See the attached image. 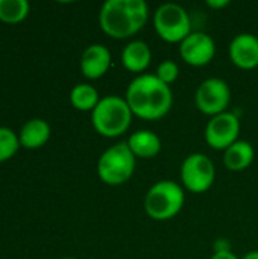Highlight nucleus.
<instances>
[{"label":"nucleus","instance_id":"f257e3e1","mask_svg":"<svg viewBox=\"0 0 258 259\" xmlns=\"http://www.w3.org/2000/svg\"><path fill=\"white\" fill-rule=\"evenodd\" d=\"M125 100L134 115L143 120H160L172 109L173 94L157 74H140L128 85Z\"/></svg>","mask_w":258,"mask_h":259},{"label":"nucleus","instance_id":"f03ea898","mask_svg":"<svg viewBox=\"0 0 258 259\" xmlns=\"http://www.w3.org/2000/svg\"><path fill=\"white\" fill-rule=\"evenodd\" d=\"M149 18L144 0H106L99 12L102 30L116 39H125L143 29Z\"/></svg>","mask_w":258,"mask_h":259},{"label":"nucleus","instance_id":"7ed1b4c3","mask_svg":"<svg viewBox=\"0 0 258 259\" xmlns=\"http://www.w3.org/2000/svg\"><path fill=\"white\" fill-rule=\"evenodd\" d=\"M132 115L134 114L123 97L106 96L102 97L91 111V123L99 135L116 138L129 129Z\"/></svg>","mask_w":258,"mask_h":259},{"label":"nucleus","instance_id":"20e7f679","mask_svg":"<svg viewBox=\"0 0 258 259\" xmlns=\"http://www.w3.org/2000/svg\"><path fill=\"white\" fill-rule=\"evenodd\" d=\"M186 202L184 190L172 181H160L151 187L144 197L146 214L157 222H166L179 214Z\"/></svg>","mask_w":258,"mask_h":259},{"label":"nucleus","instance_id":"39448f33","mask_svg":"<svg viewBox=\"0 0 258 259\" xmlns=\"http://www.w3.org/2000/svg\"><path fill=\"white\" fill-rule=\"evenodd\" d=\"M135 170V156L126 143H119L106 149L97 162V175L106 185H122L128 182Z\"/></svg>","mask_w":258,"mask_h":259},{"label":"nucleus","instance_id":"423d86ee","mask_svg":"<svg viewBox=\"0 0 258 259\" xmlns=\"http://www.w3.org/2000/svg\"><path fill=\"white\" fill-rule=\"evenodd\" d=\"M154 27L163 41L181 44L192 33V20L181 5L164 3L154 14Z\"/></svg>","mask_w":258,"mask_h":259},{"label":"nucleus","instance_id":"0eeeda50","mask_svg":"<svg viewBox=\"0 0 258 259\" xmlns=\"http://www.w3.org/2000/svg\"><path fill=\"white\" fill-rule=\"evenodd\" d=\"M216 178L213 161L204 153L189 155L181 165V182L190 193L201 194L211 188Z\"/></svg>","mask_w":258,"mask_h":259},{"label":"nucleus","instance_id":"6e6552de","mask_svg":"<svg viewBox=\"0 0 258 259\" xmlns=\"http://www.w3.org/2000/svg\"><path fill=\"white\" fill-rule=\"evenodd\" d=\"M195 102L202 114L216 117L227 112V108L231 102V90L224 79L210 77L198 87Z\"/></svg>","mask_w":258,"mask_h":259},{"label":"nucleus","instance_id":"1a4fd4ad","mask_svg":"<svg viewBox=\"0 0 258 259\" xmlns=\"http://www.w3.org/2000/svg\"><path fill=\"white\" fill-rule=\"evenodd\" d=\"M240 120L234 112H224L211 117L205 127V141L211 149L227 150L236 141H239Z\"/></svg>","mask_w":258,"mask_h":259},{"label":"nucleus","instance_id":"9d476101","mask_svg":"<svg viewBox=\"0 0 258 259\" xmlns=\"http://www.w3.org/2000/svg\"><path fill=\"white\" fill-rule=\"evenodd\" d=\"M216 53V44L213 38L205 32H192L181 44L179 55L182 61L192 67L208 65Z\"/></svg>","mask_w":258,"mask_h":259},{"label":"nucleus","instance_id":"9b49d317","mask_svg":"<svg viewBox=\"0 0 258 259\" xmlns=\"http://www.w3.org/2000/svg\"><path fill=\"white\" fill-rule=\"evenodd\" d=\"M230 59L242 70L258 67V38L252 33H239L230 44Z\"/></svg>","mask_w":258,"mask_h":259},{"label":"nucleus","instance_id":"f8f14e48","mask_svg":"<svg viewBox=\"0 0 258 259\" xmlns=\"http://www.w3.org/2000/svg\"><path fill=\"white\" fill-rule=\"evenodd\" d=\"M111 67V53L103 44L88 46L81 56V71L87 79L102 77Z\"/></svg>","mask_w":258,"mask_h":259},{"label":"nucleus","instance_id":"ddd939ff","mask_svg":"<svg viewBox=\"0 0 258 259\" xmlns=\"http://www.w3.org/2000/svg\"><path fill=\"white\" fill-rule=\"evenodd\" d=\"M152 59L151 47L144 41H131L122 52V64L128 71L141 73L144 71Z\"/></svg>","mask_w":258,"mask_h":259},{"label":"nucleus","instance_id":"4468645a","mask_svg":"<svg viewBox=\"0 0 258 259\" xmlns=\"http://www.w3.org/2000/svg\"><path fill=\"white\" fill-rule=\"evenodd\" d=\"M18 138L24 149H40L50 138V126L43 118H30L23 124Z\"/></svg>","mask_w":258,"mask_h":259},{"label":"nucleus","instance_id":"2eb2a0df","mask_svg":"<svg viewBox=\"0 0 258 259\" xmlns=\"http://www.w3.org/2000/svg\"><path fill=\"white\" fill-rule=\"evenodd\" d=\"M135 158L151 159L161 152V140L152 131H137L126 141Z\"/></svg>","mask_w":258,"mask_h":259},{"label":"nucleus","instance_id":"dca6fc26","mask_svg":"<svg viewBox=\"0 0 258 259\" xmlns=\"http://www.w3.org/2000/svg\"><path fill=\"white\" fill-rule=\"evenodd\" d=\"M255 156V150L248 141H236L230 146L224 153V164L231 171H243L246 170Z\"/></svg>","mask_w":258,"mask_h":259},{"label":"nucleus","instance_id":"f3484780","mask_svg":"<svg viewBox=\"0 0 258 259\" xmlns=\"http://www.w3.org/2000/svg\"><path fill=\"white\" fill-rule=\"evenodd\" d=\"M70 102L79 111H93L100 102L99 93L88 83H78L70 91Z\"/></svg>","mask_w":258,"mask_h":259},{"label":"nucleus","instance_id":"a211bd4d","mask_svg":"<svg viewBox=\"0 0 258 259\" xmlns=\"http://www.w3.org/2000/svg\"><path fill=\"white\" fill-rule=\"evenodd\" d=\"M29 9L27 0H0V20L8 24L20 23L27 17Z\"/></svg>","mask_w":258,"mask_h":259},{"label":"nucleus","instance_id":"6ab92c4d","mask_svg":"<svg viewBox=\"0 0 258 259\" xmlns=\"http://www.w3.org/2000/svg\"><path fill=\"white\" fill-rule=\"evenodd\" d=\"M20 149V138L9 127L0 126V162L11 159Z\"/></svg>","mask_w":258,"mask_h":259},{"label":"nucleus","instance_id":"aec40b11","mask_svg":"<svg viewBox=\"0 0 258 259\" xmlns=\"http://www.w3.org/2000/svg\"><path fill=\"white\" fill-rule=\"evenodd\" d=\"M178 74H179L178 64L173 61H169V59L163 61L157 68V77L169 87H170V83H173L178 79Z\"/></svg>","mask_w":258,"mask_h":259},{"label":"nucleus","instance_id":"412c9836","mask_svg":"<svg viewBox=\"0 0 258 259\" xmlns=\"http://www.w3.org/2000/svg\"><path fill=\"white\" fill-rule=\"evenodd\" d=\"M228 5H230L228 0H207V6L213 8V9H222Z\"/></svg>","mask_w":258,"mask_h":259},{"label":"nucleus","instance_id":"4be33fe9","mask_svg":"<svg viewBox=\"0 0 258 259\" xmlns=\"http://www.w3.org/2000/svg\"><path fill=\"white\" fill-rule=\"evenodd\" d=\"M211 259H239L231 250H225V252H216Z\"/></svg>","mask_w":258,"mask_h":259},{"label":"nucleus","instance_id":"5701e85b","mask_svg":"<svg viewBox=\"0 0 258 259\" xmlns=\"http://www.w3.org/2000/svg\"><path fill=\"white\" fill-rule=\"evenodd\" d=\"M242 259H258V250H254V252H249L246 253Z\"/></svg>","mask_w":258,"mask_h":259},{"label":"nucleus","instance_id":"b1692460","mask_svg":"<svg viewBox=\"0 0 258 259\" xmlns=\"http://www.w3.org/2000/svg\"><path fill=\"white\" fill-rule=\"evenodd\" d=\"M62 259H75V258H62Z\"/></svg>","mask_w":258,"mask_h":259}]
</instances>
